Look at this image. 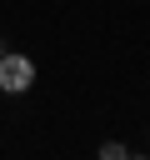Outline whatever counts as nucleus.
<instances>
[{
    "mask_svg": "<svg viewBox=\"0 0 150 160\" xmlns=\"http://www.w3.org/2000/svg\"><path fill=\"white\" fill-rule=\"evenodd\" d=\"M30 80H35V60L30 55H0V90L20 95V90H30Z\"/></svg>",
    "mask_w": 150,
    "mask_h": 160,
    "instance_id": "1",
    "label": "nucleus"
}]
</instances>
